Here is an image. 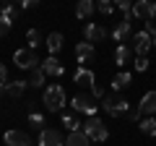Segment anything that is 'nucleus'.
Returning <instances> with one entry per match:
<instances>
[{
	"instance_id": "12",
	"label": "nucleus",
	"mask_w": 156,
	"mask_h": 146,
	"mask_svg": "<svg viewBox=\"0 0 156 146\" xmlns=\"http://www.w3.org/2000/svg\"><path fill=\"white\" fill-rule=\"evenodd\" d=\"M76 57H78V63H83V68H86V63H91L96 57L94 45H89V42H78V45H76Z\"/></svg>"
},
{
	"instance_id": "17",
	"label": "nucleus",
	"mask_w": 156,
	"mask_h": 146,
	"mask_svg": "<svg viewBox=\"0 0 156 146\" xmlns=\"http://www.w3.org/2000/svg\"><path fill=\"white\" fill-rule=\"evenodd\" d=\"M91 141L86 138V133L83 130H73V133H68V138H65V146H89Z\"/></svg>"
},
{
	"instance_id": "6",
	"label": "nucleus",
	"mask_w": 156,
	"mask_h": 146,
	"mask_svg": "<svg viewBox=\"0 0 156 146\" xmlns=\"http://www.w3.org/2000/svg\"><path fill=\"white\" fill-rule=\"evenodd\" d=\"M154 16H156V3H148V0H138V3H133V18L154 21Z\"/></svg>"
},
{
	"instance_id": "31",
	"label": "nucleus",
	"mask_w": 156,
	"mask_h": 146,
	"mask_svg": "<svg viewBox=\"0 0 156 146\" xmlns=\"http://www.w3.org/2000/svg\"><path fill=\"white\" fill-rule=\"evenodd\" d=\"M5 84H8V68L0 63V89H5Z\"/></svg>"
},
{
	"instance_id": "1",
	"label": "nucleus",
	"mask_w": 156,
	"mask_h": 146,
	"mask_svg": "<svg viewBox=\"0 0 156 146\" xmlns=\"http://www.w3.org/2000/svg\"><path fill=\"white\" fill-rule=\"evenodd\" d=\"M44 107L50 110V112H57V110H62V107L68 104V97H65V89H62L60 84H50L44 89Z\"/></svg>"
},
{
	"instance_id": "7",
	"label": "nucleus",
	"mask_w": 156,
	"mask_h": 146,
	"mask_svg": "<svg viewBox=\"0 0 156 146\" xmlns=\"http://www.w3.org/2000/svg\"><path fill=\"white\" fill-rule=\"evenodd\" d=\"M151 47H154V45H151V34L146 31V29L138 31V34H133V52L138 57H146V52H148Z\"/></svg>"
},
{
	"instance_id": "25",
	"label": "nucleus",
	"mask_w": 156,
	"mask_h": 146,
	"mask_svg": "<svg viewBox=\"0 0 156 146\" xmlns=\"http://www.w3.org/2000/svg\"><path fill=\"white\" fill-rule=\"evenodd\" d=\"M62 125L73 133V130H81V125H83V123H78V118H73V115H62Z\"/></svg>"
},
{
	"instance_id": "5",
	"label": "nucleus",
	"mask_w": 156,
	"mask_h": 146,
	"mask_svg": "<svg viewBox=\"0 0 156 146\" xmlns=\"http://www.w3.org/2000/svg\"><path fill=\"white\" fill-rule=\"evenodd\" d=\"M13 63H16L18 68H23V71H34V68H37V63H39V57H37V52H34V50L21 47V50L13 52Z\"/></svg>"
},
{
	"instance_id": "27",
	"label": "nucleus",
	"mask_w": 156,
	"mask_h": 146,
	"mask_svg": "<svg viewBox=\"0 0 156 146\" xmlns=\"http://www.w3.org/2000/svg\"><path fill=\"white\" fill-rule=\"evenodd\" d=\"M99 13L112 16V13H115V3H109V0H99Z\"/></svg>"
},
{
	"instance_id": "9",
	"label": "nucleus",
	"mask_w": 156,
	"mask_h": 146,
	"mask_svg": "<svg viewBox=\"0 0 156 146\" xmlns=\"http://www.w3.org/2000/svg\"><path fill=\"white\" fill-rule=\"evenodd\" d=\"M39 146H65V138L55 128H42L39 133Z\"/></svg>"
},
{
	"instance_id": "16",
	"label": "nucleus",
	"mask_w": 156,
	"mask_h": 146,
	"mask_svg": "<svg viewBox=\"0 0 156 146\" xmlns=\"http://www.w3.org/2000/svg\"><path fill=\"white\" fill-rule=\"evenodd\" d=\"M112 37H115L117 42H120V45H122L125 39H128V37H133V29H130V21H120L115 26V31H112Z\"/></svg>"
},
{
	"instance_id": "19",
	"label": "nucleus",
	"mask_w": 156,
	"mask_h": 146,
	"mask_svg": "<svg viewBox=\"0 0 156 146\" xmlns=\"http://www.w3.org/2000/svg\"><path fill=\"white\" fill-rule=\"evenodd\" d=\"M130 57H133V50H130L128 45H120V47L115 50V60H117V65H120V68H122V65H128V63H130Z\"/></svg>"
},
{
	"instance_id": "4",
	"label": "nucleus",
	"mask_w": 156,
	"mask_h": 146,
	"mask_svg": "<svg viewBox=\"0 0 156 146\" xmlns=\"http://www.w3.org/2000/svg\"><path fill=\"white\" fill-rule=\"evenodd\" d=\"M70 107L76 110V112L86 115V118H96V110H99V104H94V99L86 94H76L70 99Z\"/></svg>"
},
{
	"instance_id": "32",
	"label": "nucleus",
	"mask_w": 156,
	"mask_h": 146,
	"mask_svg": "<svg viewBox=\"0 0 156 146\" xmlns=\"http://www.w3.org/2000/svg\"><path fill=\"white\" fill-rule=\"evenodd\" d=\"M91 91H94V97H96V99H101V97H104V89H101L99 84H94V86H91Z\"/></svg>"
},
{
	"instance_id": "11",
	"label": "nucleus",
	"mask_w": 156,
	"mask_h": 146,
	"mask_svg": "<svg viewBox=\"0 0 156 146\" xmlns=\"http://www.w3.org/2000/svg\"><path fill=\"white\" fill-rule=\"evenodd\" d=\"M107 37L104 26H99V24H86L83 26V39L89 42V45H94V42H101Z\"/></svg>"
},
{
	"instance_id": "22",
	"label": "nucleus",
	"mask_w": 156,
	"mask_h": 146,
	"mask_svg": "<svg viewBox=\"0 0 156 146\" xmlns=\"http://www.w3.org/2000/svg\"><path fill=\"white\" fill-rule=\"evenodd\" d=\"M39 42H42V34H39L37 29H29V31H26V45H29V50H34V52H37Z\"/></svg>"
},
{
	"instance_id": "23",
	"label": "nucleus",
	"mask_w": 156,
	"mask_h": 146,
	"mask_svg": "<svg viewBox=\"0 0 156 146\" xmlns=\"http://www.w3.org/2000/svg\"><path fill=\"white\" fill-rule=\"evenodd\" d=\"M140 130L146 136H156V120L154 118H140Z\"/></svg>"
},
{
	"instance_id": "36",
	"label": "nucleus",
	"mask_w": 156,
	"mask_h": 146,
	"mask_svg": "<svg viewBox=\"0 0 156 146\" xmlns=\"http://www.w3.org/2000/svg\"><path fill=\"white\" fill-rule=\"evenodd\" d=\"M154 24H156V16H154Z\"/></svg>"
},
{
	"instance_id": "13",
	"label": "nucleus",
	"mask_w": 156,
	"mask_h": 146,
	"mask_svg": "<svg viewBox=\"0 0 156 146\" xmlns=\"http://www.w3.org/2000/svg\"><path fill=\"white\" fill-rule=\"evenodd\" d=\"M3 141H5V146H31V141L23 130H5Z\"/></svg>"
},
{
	"instance_id": "35",
	"label": "nucleus",
	"mask_w": 156,
	"mask_h": 146,
	"mask_svg": "<svg viewBox=\"0 0 156 146\" xmlns=\"http://www.w3.org/2000/svg\"><path fill=\"white\" fill-rule=\"evenodd\" d=\"M151 45H154V47H156V31H154V34H151Z\"/></svg>"
},
{
	"instance_id": "20",
	"label": "nucleus",
	"mask_w": 156,
	"mask_h": 146,
	"mask_svg": "<svg viewBox=\"0 0 156 146\" xmlns=\"http://www.w3.org/2000/svg\"><path fill=\"white\" fill-rule=\"evenodd\" d=\"M94 11H96V5L91 3V0H81L78 8H76V16L83 21V18H91V13H94Z\"/></svg>"
},
{
	"instance_id": "18",
	"label": "nucleus",
	"mask_w": 156,
	"mask_h": 146,
	"mask_svg": "<svg viewBox=\"0 0 156 146\" xmlns=\"http://www.w3.org/2000/svg\"><path fill=\"white\" fill-rule=\"evenodd\" d=\"M130 81H133V76H130L128 71H120V73L115 76V78H112V89H115V91L128 89V86H130Z\"/></svg>"
},
{
	"instance_id": "10",
	"label": "nucleus",
	"mask_w": 156,
	"mask_h": 146,
	"mask_svg": "<svg viewBox=\"0 0 156 146\" xmlns=\"http://www.w3.org/2000/svg\"><path fill=\"white\" fill-rule=\"evenodd\" d=\"M138 112L146 115V118H151V115L156 112V89H151V91L143 94V99H140V104H138Z\"/></svg>"
},
{
	"instance_id": "34",
	"label": "nucleus",
	"mask_w": 156,
	"mask_h": 146,
	"mask_svg": "<svg viewBox=\"0 0 156 146\" xmlns=\"http://www.w3.org/2000/svg\"><path fill=\"white\" fill-rule=\"evenodd\" d=\"M34 5H37L34 0H23V3H21V8H34Z\"/></svg>"
},
{
	"instance_id": "30",
	"label": "nucleus",
	"mask_w": 156,
	"mask_h": 146,
	"mask_svg": "<svg viewBox=\"0 0 156 146\" xmlns=\"http://www.w3.org/2000/svg\"><path fill=\"white\" fill-rule=\"evenodd\" d=\"M148 65H151V60H148V57H138V60H135V71H138V73L148 71Z\"/></svg>"
},
{
	"instance_id": "28",
	"label": "nucleus",
	"mask_w": 156,
	"mask_h": 146,
	"mask_svg": "<svg viewBox=\"0 0 156 146\" xmlns=\"http://www.w3.org/2000/svg\"><path fill=\"white\" fill-rule=\"evenodd\" d=\"M0 13H3L5 18H11V21H16V16H18V8H16V5H3V11H0Z\"/></svg>"
},
{
	"instance_id": "8",
	"label": "nucleus",
	"mask_w": 156,
	"mask_h": 146,
	"mask_svg": "<svg viewBox=\"0 0 156 146\" xmlns=\"http://www.w3.org/2000/svg\"><path fill=\"white\" fill-rule=\"evenodd\" d=\"M39 68H42V73H44V76H55V78H60L62 73H65V68H62V63L57 60L55 55H50L47 60H42V63H39Z\"/></svg>"
},
{
	"instance_id": "3",
	"label": "nucleus",
	"mask_w": 156,
	"mask_h": 146,
	"mask_svg": "<svg viewBox=\"0 0 156 146\" xmlns=\"http://www.w3.org/2000/svg\"><path fill=\"white\" fill-rule=\"evenodd\" d=\"M81 130L86 133L89 141H99V144H101V141L109 138V130H107V125L101 123L99 118H86V123L81 125Z\"/></svg>"
},
{
	"instance_id": "15",
	"label": "nucleus",
	"mask_w": 156,
	"mask_h": 146,
	"mask_svg": "<svg viewBox=\"0 0 156 146\" xmlns=\"http://www.w3.org/2000/svg\"><path fill=\"white\" fill-rule=\"evenodd\" d=\"M26 86H29V81H8L5 84V94L11 97V99H18V97L26 91Z\"/></svg>"
},
{
	"instance_id": "21",
	"label": "nucleus",
	"mask_w": 156,
	"mask_h": 146,
	"mask_svg": "<svg viewBox=\"0 0 156 146\" xmlns=\"http://www.w3.org/2000/svg\"><path fill=\"white\" fill-rule=\"evenodd\" d=\"M62 42H65V39H62V34H60V31H52L50 37H47V50L55 55V52L62 50Z\"/></svg>"
},
{
	"instance_id": "2",
	"label": "nucleus",
	"mask_w": 156,
	"mask_h": 146,
	"mask_svg": "<svg viewBox=\"0 0 156 146\" xmlns=\"http://www.w3.org/2000/svg\"><path fill=\"white\" fill-rule=\"evenodd\" d=\"M128 107L130 102L122 99V97H117V94H104L101 97V110H104L109 118H120V115L128 112Z\"/></svg>"
},
{
	"instance_id": "14",
	"label": "nucleus",
	"mask_w": 156,
	"mask_h": 146,
	"mask_svg": "<svg viewBox=\"0 0 156 146\" xmlns=\"http://www.w3.org/2000/svg\"><path fill=\"white\" fill-rule=\"evenodd\" d=\"M73 81H76L78 86H94L96 84V76H94V71H91V68H78L76 73H73Z\"/></svg>"
},
{
	"instance_id": "29",
	"label": "nucleus",
	"mask_w": 156,
	"mask_h": 146,
	"mask_svg": "<svg viewBox=\"0 0 156 146\" xmlns=\"http://www.w3.org/2000/svg\"><path fill=\"white\" fill-rule=\"evenodd\" d=\"M29 123L37 128V125H44V115L42 112H29Z\"/></svg>"
},
{
	"instance_id": "33",
	"label": "nucleus",
	"mask_w": 156,
	"mask_h": 146,
	"mask_svg": "<svg viewBox=\"0 0 156 146\" xmlns=\"http://www.w3.org/2000/svg\"><path fill=\"white\" fill-rule=\"evenodd\" d=\"M128 118L133 120V123H140V112L138 110H128Z\"/></svg>"
},
{
	"instance_id": "26",
	"label": "nucleus",
	"mask_w": 156,
	"mask_h": 146,
	"mask_svg": "<svg viewBox=\"0 0 156 146\" xmlns=\"http://www.w3.org/2000/svg\"><path fill=\"white\" fill-rule=\"evenodd\" d=\"M11 26H13V21H11V18H5L3 13H0V37H8Z\"/></svg>"
},
{
	"instance_id": "24",
	"label": "nucleus",
	"mask_w": 156,
	"mask_h": 146,
	"mask_svg": "<svg viewBox=\"0 0 156 146\" xmlns=\"http://www.w3.org/2000/svg\"><path fill=\"white\" fill-rule=\"evenodd\" d=\"M44 73H42V68H34L31 71V78H29V86H44Z\"/></svg>"
}]
</instances>
